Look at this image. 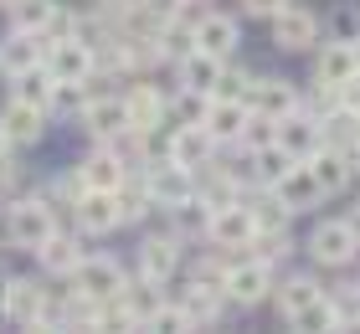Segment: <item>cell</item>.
Returning a JSON list of instances; mask_svg holds the SVG:
<instances>
[{
  "label": "cell",
  "mask_w": 360,
  "mask_h": 334,
  "mask_svg": "<svg viewBox=\"0 0 360 334\" xmlns=\"http://www.w3.org/2000/svg\"><path fill=\"white\" fill-rule=\"evenodd\" d=\"M221 288H226L232 304H257V298H268V288H273V262H263V257H232V262H226Z\"/></svg>",
  "instance_id": "6da1fadb"
},
{
  "label": "cell",
  "mask_w": 360,
  "mask_h": 334,
  "mask_svg": "<svg viewBox=\"0 0 360 334\" xmlns=\"http://www.w3.org/2000/svg\"><path fill=\"white\" fill-rule=\"evenodd\" d=\"M355 252H360V237L350 221H319L314 237H309V257L319 267H350Z\"/></svg>",
  "instance_id": "7a4b0ae2"
},
{
  "label": "cell",
  "mask_w": 360,
  "mask_h": 334,
  "mask_svg": "<svg viewBox=\"0 0 360 334\" xmlns=\"http://www.w3.org/2000/svg\"><path fill=\"white\" fill-rule=\"evenodd\" d=\"M72 288L83 298H93V304H113L124 293V267L113 257H83L77 273H72Z\"/></svg>",
  "instance_id": "3957f363"
},
{
  "label": "cell",
  "mask_w": 360,
  "mask_h": 334,
  "mask_svg": "<svg viewBox=\"0 0 360 334\" xmlns=\"http://www.w3.org/2000/svg\"><path fill=\"white\" fill-rule=\"evenodd\" d=\"M6 231L15 247H26V252H37V247L52 237V211H46V200H15L11 216H6Z\"/></svg>",
  "instance_id": "277c9868"
},
{
  "label": "cell",
  "mask_w": 360,
  "mask_h": 334,
  "mask_svg": "<svg viewBox=\"0 0 360 334\" xmlns=\"http://www.w3.org/2000/svg\"><path fill=\"white\" fill-rule=\"evenodd\" d=\"M46 72H52L57 82H93V72H98V52L88 41H52L46 46Z\"/></svg>",
  "instance_id": "5b68a950"
},
{
  "label": "cell",
  "mask_w": 360,
  "mask_h": 334,
  "mask_svg": "<svg viewBox=\"0 0 360 334\" xmlns=\"http://www.w3.org/2000/svg\"><path fill=\"white\" fill-rule=\"evenodd\" d=\"M278 144H283L299 165H309L324 149V124L309 108H299V113H288V119H278Z\"/></svg>",
  "instance_id": "8992f818"
},
{
  "label": "cell",
  "mask_w": 360,
  "mask_h": 334,
  "mask_svg": "<svg viewBox=\"0 0 360 334\" xmlns=\"http://www.w3.org/2000/svg\"><path fill=\"white\" fill-rule=\"evenodd\" d=\"M355 77H360L355 41H330V46H319V57H314V82H319V88H335V93H345Z\"/></svg>",
  "instance_id": "52a82bcc"
},
{
  "label": "cell",
  "mask_w": 360,
  "mask_h": 334,
  "mask_svg": "<svg viewBox=\"0 0 360 334\" xmlns=\"http://www.w3.org/2000/svg\"><path fill=\"white\" fill-rule=\"evenodd\" d=\"M319 37V15L309 11V6H288L273 15V41L283 46V52H309V41Z\"/></svg>",
  "instance_id": "ba28073f"
},
{
  "label": "cell",
  "mask_w": 360,
  "mask_h": 334,
  "mask_svg": "<svg viewBox=\"0 0 360 334\" xmlns=\"http://www.w3.org/2000/svg\"><path fill=\"white\" fill-rule=\"evenodd\" d=\"M248 124H252V103H237V98H211L201 129H206L217 144H242Z\"/></svg>",
  "instance_id": "9c48e42d"
},
{
  "label": "cell",
  "mask_w": 360,
  "mask_h": 334,
  "mask_svg": "<svg viewBox=\"0 0 360 334\" xmlns=\"http://www.w3.org/2000/svg\"><path fill=\"white\" fill-rule=\"evenodd\" d=\"M206 237L217 247H252L257 242V221H252V211L237 200V206H226V211H211Z\"/></svg>",
  "instance_id": "30bf717a"
},
{
  "label": "cell",
  "mask_w": 360,
  "mask_h": 334,
  "mask_svg": "<svg viewBox=\"0 0 360 334\" xmlns=\"http://www.w3.org/2000/svg\"><path fill=\"white\" fill-rule=\"evenodd\" d=\"M195 31V52H206V57H232L237 52V41H242V31H237V21L232 15H221V11H206L201 21L191 26Z\"/></svg>",
  "instance_id": "8fae6325"
},
{
  "label": "cell",
  "mask_w": 360,
  "mask_h": 334,
  "mask_svg": "<svg viewBox=\"0 0 360 334\" xmlns=\"http://www.w3.org/2000/svg\"><path fill=\"white\" fill-rule=\"evenodd\" d=\"M252 113H263V119H288V113H299V93H293L288 77H257L252 82Z\"/></svg>",
  "instance_id": "7c38bea8"
},
{
  "label": "cell",
  "mask_w": 360,
  "mask_h": 334,
  "mask_svg": "<svg viewBox=\"0 0 360 334\" xmlns=\"http://www.w3.org/2000/svg\"><path fill=\"white\" fill-rule=\"evenodd\" d=\"M83 129L93 134L98 144L119 139V134L129 129V103H124V98H93L88 113H83Z\"/></svg>",
  "instance_id": "4fadbf2b"
},
{
  "label": "cell",
  "mask_w": 360,
  "mask_h": 334,
  "mask_svg": "<svg viewBox=\"0 0 360 334\" xmlns=\"http://www.w3.org/2000/svg\"><path fill=\"white\" fill-rule=\"evenodd\" d=\"M72 211H77V226H83L88 237H103V231L124 226V221H119V200H113V191H88Z\"/></svg>",
  "instance_id": "5bb4252c"
},
{
  "label": "cell",
  "mask_w": 360,
  "mask_h": 334,
  "mask_svg": "<svg viewBox=\"0 0 360 334\" xmlns=\"http://www.w3.org/2000/svg\"><path fill=\"white\" fill-rule=\"evenodd\" d=\"M150 195H155V206H165V211H175V206H186V195H191V170H180V165L170 160V165H150Z\"/></svg>",
  "instance_id": "9a60e30c"
},
{
  "label": "cell",
  "mask_w": 360,
  "mask_h": 334,
  "mask_svg": "<svg viewBox=\"0 0 360 334\" xmlns=\"http://www.w3.org/2000/svg\"><path fill=\"white\" fill-rule=\"evenodd\" d=\"M273 195L283 200L288 211H304V206H319V200H330V195L319 191V180H314V170H309V165H293V170L273 186Z\"/></svg>",
  "instance_id": "2e32d148"
},
{
  "label": "cell",
  "mask_w": 360,
  "mask_h": 334,
  "mask_svg": "<svg viewBox=\"0 0 360 334\" xmlns=\"http://www.w3.org/2000/svg\"><path fill=\"white\" fill-rule=\"evenodd\" d=\"M77 175H83V186L88 191H119L124 180H129V170H124V160L113 155V149L103 144V149H93V155L77 165Z\"/></svg>",
  "instance_id": "e0dca14e"
},
{
  "label": "cell",
  "mask_w": 360,
  "mask_h": 334,
  "mask_svg": "<svg viewBox=\"0 0 360 334\" xmlns=\"http://www.w3.org/2000/svg\"><path fill=\"white\" fill-rule=\"evenodd\" d=\"M124 103H129V129H139V134L160 129V124H165V113H170L165 93H160V88H150V82H139V88L129 93Z\"/></svg>",
  "instance_id": "ac0fdd59"
},
{
  "label": "cell",
  "mask_w": 360,
  "mask_h": 334,
  "mask_svg": "<svg viewBox=\"0 0 360 334\" xmlns=\"http://www.w3.org/2000/svg\"><path fill=\"white\" fill-rule=\"evenodd\" d=\"M221 298H226V288H221L217 278H206V273H201V278H195L191 288H186L180 309H186V319H191V324H211V319L221 314Z\"/></svg>",
  "instance_id": "d6986e66"
},
{
  "label": "cell",
  "mask_w": 360,
  "mask_h": 334,
  "mask_svg": "<svg viewBox=\"0 0 360 334\" xmlns=\"http://www.w3.org/2000/svg\"><path fill=\"white\" fill-rule=\"evenodd\" d=\"M46 119V108H37V103H21V98H11L6 103V113H0V129L11 134V144H37L41 139V124Z\"/></svg>",
  "instance_id": "ffe728a7"
},
{
  "label": "cell",
  "mask_w": 360,
  "mask_h": 334,
  "mask_svg": "<svg viewBox=\"0 0 360 334\" xmlns=\"http://www.w3.org/2000/svg\"><path fill=\"white\" fill-rule=\"evenodd\" d=\"M6 314H11V319H21V324L46 319V288H41V283H31V278H11V288H6Z\"/></svg>",
  "instance_id": "44dd1931"
},
{
  "label": "cell",
  "mask_w": 360,
  "mask_h": 334,
  "mask_svg": "<svg viewBox=\"0 0 360 334\" xmlns=\"http://www.w3.org/2000/svg\"><path fill=\"white\" fill-rule=\"evenodd\" d=\"M180 170H206L211 160H217V139H211L206 129H175V155H170Z\"/></svg>",
  "instance_id": "7402d4cb"
},
{
  "label": "cell",
  "mask_w": 360,
  "mask_h": 334,
  "mask_svg": "<svg viewBox=\"0 0 360 334\" xmlns=\"http://www.w3.org/2000/svg\"><path fill=\"white\" fill-rule=\"evenodd\" d=\"M309 170H314V180H319V191H324V195H340V191L350 186V170H355V160L345 155V149H330V144H324L319 155L309 160Z\"/></svg>",
  "instance_id": "603a6c76"
},
{
  "label": "cell",
  "mask_w": 360,
  "mask_h": 334,
  "mask_svg": "<svg viewBox=\"0 0 360 334\" xmlns=\"http://www.w3.org/2000/svg\"><path fill=\"white\" fill-rule=\"evenodd\" d=\"M180 67V88H186V93H217V82H221V57H206V52H191V57H180L175 62Z\"/></svg>",
  "instance_id": "cb8c5ba5"
},
{
  "label": "cell",
  "mask_w": 360,
  "mask_h": 334,
  "mask_svg": "<svg viewBox=\"0 0 360 334\" xmlns=\"http://www.w3.org/2000/svg\"><path fill=\"white\" fill-rule=\"evenodd\" d=\"M41 62H46V41L31 37V31H15V37L0 46V67H6L11 77H21V72H31V67H41Z\"/></svg>",
  "instance_id": "d4e9b609"
},
{
  "label": "cell",
  "mask_w": 360,
  "mask_h": 334,
  "mask_svg": "<svg viewBox=\"0 0 360 334\" xmlns=\"http://www.w3.org/2000/svg\"><path fill=\"white\" fill-rule=\"evenodd\" d=\"M175 262H180V242L175 237H144V247H139V273L144 278L165 283L175 273Z\"/></svg>",
  "instance_id": "484cf974"
},
{
  "label": "cell",
  "mask_w": 360,
  "mask_h": 334,
  "mask_svg": "<svg viewBox=\"0 0 360 334\" xmlns=\"http://www.w3.org/2000/svg\"><path fill=\"white\" fill-rule=\"evenodd\" d=\"M195 200H201L206 211H226V206H237V200H242V186L217 165V175H206L201 186H195Z\"/></svg>",
  "instance_id": "4316f807"
},
{
  "label": "cell",
  "mask_w": 360,
  "mask_h": 334,
  "mask_svg": "<svg viewBox=\"0 0 360 334\" xmlns=\"http://www.w3.org/2000/svg\"><path fill=\"white\" fill-rule=\"evenodd\" d=\"M113 200H119V221H144V216L155 211V195H150V180H124L119 191H113Z\"/></svg>",
  "instance_id": "83f0119b"
},
{
  "label": "cell",
  "mask_w": 360,
  "mask_h": 334,
  "mask_svg": "<svg viewBox=\"0 0 360 334\" xmlns=\"http://www.w3.org/2000/svg\"><path fill=\"white\" fill-rule=\"evenodd\" d=\"M293 165H299V160H293V155H288V149H283V144H278V139H273L268 149H252V175H257V180H263V186H268V191H273V186H278V180H283V175L293 170Z\"/></svg>",
  "instance_id": "f1b7e54d"
},
{
  "label": "cell",
  "mask_w": 360,
  "mask_h": 334,
  "mask_svg": "<svg viewBox=\"0 0 360 334\" xmlns=\"http://www.w3.org/2000/svg\"><path fill=\"white\" fill-rule=\"evenodd\" d=\"M37 257L52 267V273H77V262H83V247H77V237H62V231H52V237L37 247Z\"/></svg>",
  "instance_id": "f546056e"
},
{
  "label": "cell",
  "mask_w": 360,
  "mask_h": 334,
  "mask_svg": "<svg viewBox=\"0 0 360 334\" xmlns=\"http://www.w3.org/2000/svg\"><path fill=\"white\" fill-rule=\"evenodd\" d=\"M52 93H57V77L46 72V62H41V67H31V72H21V77H15V98H21V103L52 108Z\"/></svg>",
  "instance_id": "4dcf8cb0"
},
{
  "label": "cell",
  "mask_w": 360,
  "mask_h": 334,
  "mask_svg": "<svg viewBox=\"0 0 360 334\" xmlns=\"http://www.w3.org/2000/svg\"><path fill=\"white\" fill-rule=\"evenodd\" d=\"M314 298H324V293H319V283L309 278V273H293V278L283 283V288H278V309H283L288 319H293V314H299V309H309Z\"/></svg>",
  "instance_id": "1f68e13d"
},
{
  "label": "cell",
  "mask_w": 360,
  "mask_h": 334,
  "mask_svg": "<svg viewBox=\"0 0 360 334\" xmlns=\"http://www.w3.org/2000/svg\"><path fill=\"white\" fill-rule=\"evenodd\" d=\"M52 15H57L52 0H11V21H15V31H31V37H41Z\"/></svg>",
  "instance_id": "d6a6232c"
},
{
  "label": "cell",
  "mask_w": 360,
  "mask_h": 334,
  "mask_svg": "<svg viewBox=\"0 0 360 334\" xmlns=\"http://www.w3.org/2000/svg\"><path fill=\"white\" fill-rule=\"evenodd\" d=\"M335 324H340V304H330V298H314L309 309L293 314V329L299 334H330Z\"/></svg>",
  "instance_id": "836d02e7"
},
{
  "label": "cell",
  "mask_w": 360,
  "mask_h": 334,
  "mask_svg": "<svg viewBox=\"0 0 360 334\" xmlns=\"http://www.w3.org/2000/svg\"><path fill=\"white\" fill-rule=\"evenodd\" d=\"M248 211H252L257 231H288V216H293V211H288V206H283V200H278L273 191H268V195H257Z\"/></svg>",
  "instance_id": "e575fe53"
},
{
  "label": "cell",
  "mask_w": 360,
  "mask_h": 334,
  "mask_svg": "<svg viewBox=\"0 0 360 334\" xmlns=\"http://www.w3.org/2000/svg\"><path fill=\"white\" fill-rule=\"evenodd\" d=\"M88 103H93L88 82H57V93H52V108H57V113H72V119H83Z\"/></svg>",
  "instance_id": "d590c367"
},
{
  "label": "cell",
  "mask_w": 360,
  "mask_h": 334,
  "mask_svg": "<svg viewBox=\"0 0 360 334\" xmlns=\"http://www.w3.org/2000/svg\"><path fill=\"white\" fill-rule=\"evenodd\" d=\"M252 72H248V67H221V82H217V93H211V98H237V103H248V98H252Z\"/></svg>",
  "instance_id": "8d00e7d4"
},
{
  "label": "cell",
  "mask_w": 360,
  "mask_h": 334,
  "mask_svg": "<svg viewBox=\"0 0 360 334\" xmlns=\"http://www.w3.org/2000/svg\"><path fill=\"white\" fill-rule=\"evenodd\" d=\"M191 319H186V309H160L155 319H144V334H186Z\"/></svg>",
  "instance_id": "74e56055"
},
{
  "label": "cell",
  "mask_w": 360,
  "mask_h": 334,
  "mask_svg": "<svg viewBox=\"0 0 360 334\" xmlns=\"http://www.w3.org/2000/svg\"><path fill=\"white\" fill-rule=\"evenodd\" d=\"M330 31H335V41H360V26H355L350 11H335L330 15Z\"/></svg>",
  "instance_id": "f35d334b"
},
{
  "label": "cell",
  "mask_w": 360,
  "mask_h": 334,
  "mask_svg": "<svg viewBox=\"0 0 360 334\" xmlns=\"http://www.w3.org/2000/svg\"><path fill=\"white\" fill-rule=\"evenodd\" d=\"M144 11H150V21H175L180 11H186V0H139Z\"/></svg>",
  "instance_id": "ab89813d"
},
{
  "label": "cell",
  "mask_w": 360,
  "mask_h": 334,
  "mask_svg": "<svg viewBox=\"0 0 360 334\" xmlns=\"http://www.w3.org/2000/svg\"><path fill=\"white\" fill-rule=\"evenodd\" d=\"M283 6H288V0H242V11H248V15H263V21H273Z\"/></svg>",
  "instance_id": "60d3db41"
},
{
  "label": "cell",
  "mask_w": 360,
  "mask_h": 334,
  "mask_svg": "<svg viewBox=\"0 0 360 334\" xmlns=\"http://www.w3.org/2000/svg\"><path fill=\"white\" fill-rule=\"evenodd\" d=\"M26 334H62V329H52L46 319H37V324H26Z\"/></svg>",
  "instance_id": "b9f144b4"
},
{
  "label": "cell",
  "mask_w": 360,
  "mask_h": 334,
  "mask_svg": "<svg viewBox=\"0 0 360 334\" xmlns=\"http://www.w3.org/2000/svg\"><path fill=\"white\" fill-rule=\"evenodd\" d=\"M6 149H11V134H6V129H0V160H6Z\"/></svg>",
  "instance_id": "7bdbcfd3"
},
{
  "label": "cell",
  "mask_w": 360,
  "mask_h": 334,
  "mask_svg": "<svg viewBox=\"0 0 360 334\" xmlns=\"http://www.w3.org/2000/svg\"><path fill=\"white\" fill-rule=\"evenodd\" d=\"M6 288H11V278H0V309H6Z\"/></svg>",
  "instance_id": "ee69618b"
},
{
  "label": "cell",
  "mask_w": 360,
  "mask_h": 334,
  "mask_svg": "<svg viewBox=\"0 0 360 334\" xmlns=\"http://www.w3.org/2000/svg\"><path fill=\"white\" fill-rule=\"evenodd\" d=\"M330 334H345V324H335V329H330Z\"/></svg>",
  "instance_id": "f6af8a7d"
},
{
  "label": "cell",
  "mask_w": 360,
  "mask_h": 334,
  "mask_svg": "<svg viewBox=\"0 0 360 334\" xmlns=\"http://www.w3.org/2000/svg\"><path fill=\"white\" fill-rule=\"evenodd\" d=\"M186 6H206V0H186Z\"/></svg>",
  "instance_id": "bcb514c9"
},
{
  "label": "cell",
  "mask_w": 360,
  "mask_h": 334,
  "mask_svg": "<svg viewBox=\"0 0 360 334\" xmlns=\"http://www.w3.org/2000/svg\"><path fill=\"white\" fill-rule=\"evenodd\" d=\"M355 57H360V41H355Z\"/></svg>",
  "instance_id": "7dc6e473"
},
{
  "label": "cell",
  "mask_w": 360,
  "mask_h": 334,
  "mask_svg": "<svg viewBox=\"0 0 360 334\" xmlns=\"http://www.w3.org/2000/svg\"><path fill=\"white\" fill-rule=\"evenodd\" d=\"M0 6H11V0H0Z\"/></svg>",
  "instance_id": "c3c4849f"
}]
</instances>
